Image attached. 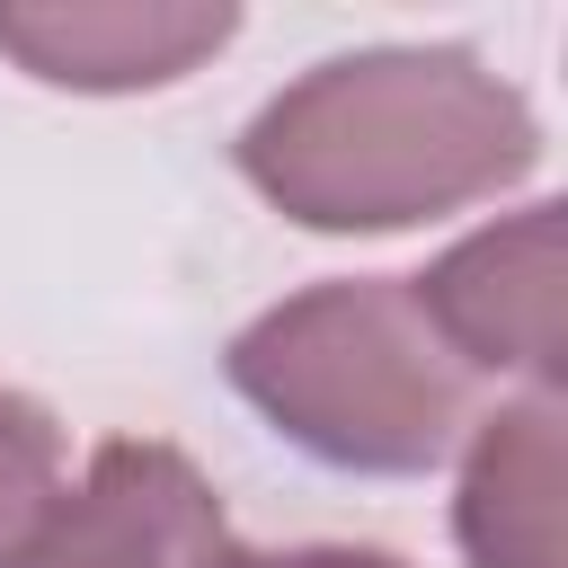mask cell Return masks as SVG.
Segmentation results:
<instances>
[{"label":"cell","instance_id":"6","mask_svg":"<svg viewBox=\"0 0 568 568\" xmlns=\"http://www.w3.org/2000/svg\"><path fill=\"white\" fill-rule=\"evenodd\" d=\"M453 524L470 568H559V399L550 390L479 417Z\"/></svg>","mask_w":568,"mask_h":568},{"label":"cell","instance_id":"5","mask_svg":"<svg viewBox=\"0 0 568 568\" xmlns=\"http://www.w3.org/2000/svg\"><path fill=\"white\" fill-rule=\"evenodd\" d=\"M231 9H178V0H53V9H0V53L27 62L53 89H160L231 44Z\"/></svg>","mask_w":568,"mask_h":568},{"label":"cell","instance_id":"3","mask_svg":"<svg viewBox=\"0 0 568 568\" xmlns=\"http://www.w3.org/2000/svg\"><path fill=\"white\" fill-rule=\"evenodd\" d=\"M231 550L222 497L178 444L115 435L98 444L89 479L44 506L9 568H213Z\"/></svg>","mask_w":568,"mask_h":568},{"label":"cell","instance_id":"1","mask_svg":"<svg viewBox=\"0 0 568 568\" xmlns=\"http://www.w3.org/2000/svg\"><path fill=\"white\" fill-rule=\"evenodd\" d=\"M541 160L532 106L453 44L337 53L240 133L248 186L311 231H399L515 186Z\"/></svg>","mask_w":568,"mask_h":568},{"label":"cell","instance_id":"7","mask_svg":"<svg viewBox=\"0 0 568 568\" xmlns=\"http://www.w3.org/2000/svg\"><path fill=\"white\" fill-rule=\"evenodd\" d=\"M53 497H62V426L27 390H0V568L27 550Z\"/></svg>","mask_w":568,"mask_h":568},{"label":"cell","instance_id":"8","mask_svg":"<svg viewBox=\"0 0 568 568\" xmlns=\"http://www.w3.org/2000/svg\"><path fill=\"white\" fill-rule=\"evenodd\" d=\"M213 568H408L399 550H364V541H302V550H222Z\"/></svg>","mask_w":568,"mask_h":568},{"label":"cell","instance_id":"2","mask_svg":"<svg viewBox=\"0 0 568 568\" xmlns=\"http://www.w3.org/2000/svg\"><path fill=\"white\" fill-rule=\"evenodd\" d=\"M240 399L337 470H435L479 399V373L435 337L399 275H337L231 337Z\"/></svg>","mask_w":568,"mask_h":568},{"label":"cell","instance_id":"4","mask_svg":"<svg viewBox=\"0 0 568 568\" xmlns=\"http://www.w3.org/2000/svg\"><path fill=\"white\" fill-rule=\"evenodd\" d=\"M559 204H524L515 222L470 231L462 248H444L426 275H408L417 311L435 320V337L470 364V373H524L532 390L559 382Z\"/></svg>","mask_w":568,"mask_h":568}]
</instances>
